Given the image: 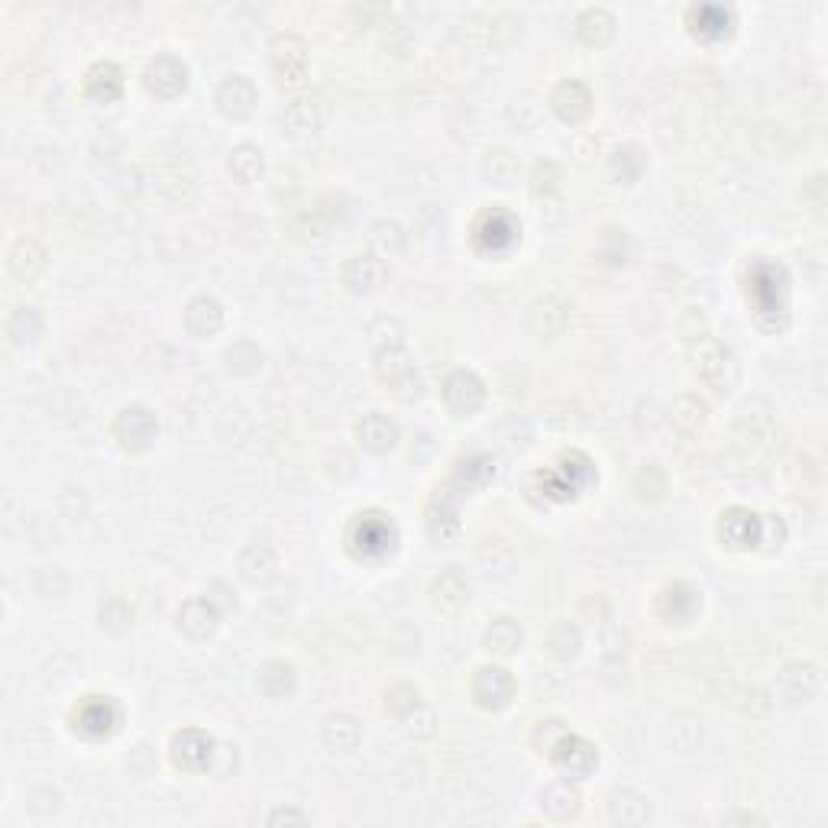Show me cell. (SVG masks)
<instances>
[{
	"label": "cell",
	"instance_id": "cell-1",
	"mask_svg": "<svg viewBox=\"0 0 828 828\" xmlns=\"http://www.w3.org/2000/svg\"><path fill=\"white\" fill-rule=\"evenodd\" d=\"M693 366L699 372V379L709 385L715 392H731L738 382V363L731 350L725 347L722 340L715 337H699V343H693Z\"/></svg>",
	"mask_w": 828,
	"mask_h": 828
},
{
	"label": "cell",
	"instance_id": "cell-2",
	"mask_svg": "<svg viewBox=\"0 0 828 828\" xmlns=\"http://www.w3.org/2000/svg\"><path fill=\"white\" fill-rule=\"evenodd\" d=\"M376 376H379L382 385H389L392 395L405 398V402L421 395L418 366H414V360L402 347H382L376 353Z\"/></svg>",
	"mask_w": 828,
	"mask_h": 828
},
{
	"label": "cell",
	"instance_id": "cell-3",
	"mask_svg": "<svg viewBox=\"0 0 828 828\" xmlns=\"http://www.w3.org/2000/svg\"><path fill=\"white\" fill-rule=\"evenodd\" d=\"M395 541H398V531L385 515H360L350 531L353 554L366 560H379L385 554H392Z\"/></svg>",
	"mask_w": 828,
	"mask_h": 828
},
{
	"label": "cell",
	"instance_id": "cell-4",
	"mask_svg": "<svg viewBox=\"0 0 828 828\" xmlns=\"http://www.w3.org/2000/svg\"><path fill=\"white\" fill-rule=\"evenodd\" d=\"M269 62H272L275 78H279L282 85H288V88L301 85V81L308 78V46H305V39L295 36V33L275 36L272 46H269Z\"/></svg>",
	"mask_w": 828,
	"mask_h": 828
},
{
	"label": "cell",
	"instance_id": "cell-5",
	"mask_svg": "<svg viewBox=\"0 0 828 828\" xmlns=\"http://www.w3.org/2000/svg\"><path fill=\"white\" fill-rule=\"evenodd\" d=\"M550 757H554L557 770L567 780H586L592 770L599 767L596 744H589L586 738H579V735H563L557 741V748L550 751Z\"/></svg>",
	"mask_w": 828,
	"mask_h": 828
},
{
	"label": "cell",
	"instance_id": "cell-6",
	"mask_svg": "<svg viewBox=\"0 0 828 828\" xmlns=\"http://www.w3.org/2000/svg\"><path fill=\"white\" fill-rule=\"evenodd\" d=\"M114 434H117V440H120L123 450L140 453V450H146V447L156 440L159 424H156V418H153V414H149L146 408H136V405H133V408H123V411L117 414Z\"/></svg>",
	"mask_w": 828,
	"mask_h": 828
},
{
	"label": "cell",
	"instance_id": "cell-7",
	"mask_svg": "<svg viewBox=\"0 0 828 828\" xmlns=\"http://www.w3.org/2000/svg\"><path fill=\"white\" fill-rule=\"evenodd\" d=\"M473 699L482 709L499 712L515 699V680L505 667H482L473 676Z\"/></svg>",
	"mask_w": 828,
	"mask_h": 828
},
{
	"label": "cell",
	"instance_id": "cell-8",
	"mask_svg": "<svg viewBox=\"0 0 828 828\" xmlns=\"http://www.w3.org/2000/svg\"><path fill=\"white\" fill-rule=\"evenodd\" d=\"M444 398L453 414H460V418H469V414H476L486 402V385L476 376V372L469 369H457L453 376L444 382Z\"/></svg>",
	"mask_w": 828,
	"mask_h": 828
},
{
	"label": "cell",
	"instance_id": "cell-9",
	"mask_svg": "<svg viewBox=\"0 0 828 828\" xmlns=\"http://www.w3.org/2000/svg\"><path fill=\"white\" fill-rule=\"evenodd\" d=\"M146 88L156 94V98L162 101H172L178 98V94L185 91L188 85V68L172 59V55H159V59H153L146 65Z\"/></svg>",
	"mask_w": 828,
	"mask_h": 828
},
{
	"label": "cell",
	"instance_id": "cell-10",
	"mask_svg": "<svg viewBox=\"0 0 828 828\" xmlns=\"http://www.w3.org/2000/svg\"><path fill=\"white\" fill-rule=\"evenodd\" d=\"M172 761L175 767H182V770H204V767H211L214 761V741L204 735V731L198 728H185V731H178V735L172 738Z\"/></svg>",
	"mask_w": 828,
	"mask_h": 828
},
{
	"label": "cell",
	"instance_id": "cell-11",
	"mask_svg": "<svg viewBox=\"0 0 828 828\" xmlns=\"http://www.w3.org/2000/svg\"><path fill=\"white\" fill-rule=\"evenodd\" d=\"M259 104V91L256 85L246 75H230L224 85L217 88V107L220 114H227L233 120H243L250 117Z\"/></svg>",
	"mask_w": 828,
	"mask_h": 828
},
{
	"label": "cell",
	"instance_id": "cell-12",
	"mask_svg": "<svg viewBox=\"0 0 828 828\" xmlns=\"http://www.w3.org/2000/svg\"><path fill=\"white\" fill-rule=\"evenodd\" d=\"M340 275L350 292H376V288L389 279V266H385V259H379L376 253H360V256L347 259V266H343Z\"/></svg>",
	"mask_w": 828,
	"mask_h": 828
},
{
	"label": "cell",
	"instance_id": "cell-13",
	"mask_svg": "<svg viewBox=\"0 0 828 828\" xmlns=\"http://www.w3.org/2000/svg\"><path fill=\"white\" fill-rule=\"evenodd\" d=\"M117 722H120V712H117L114 702L104 699V696H91L85 706L75 712V728L88 738L110 735V731L117 728Z\"/></svg>",
	"mask_w": 828,
	"mask_h": 828
},
{
	"label": "cell",
	"instance_id": "cell-14",
	"mask_svg": "<svg viewBox=\"0 0 828 828\" xmlns=\"http://www.w3.org/2000/svg\"><path fill=\"white\" fill-rule=\"evenodd\" d=\"M570 324V311L560 305L557 298H537L528 311V330L537 340H554L560 337Z\"/></svg>",
	"mask_w": 828,
	"mask_h": 828
},
{
	"label": "cell",
	"instance_id": "cell-15",
	"mask_svg": "<svg viewBox=\"0 0 828 828\" xmlns=\"http://www.w3.org/2000/svg\"><path fill=\"white\" fill-rule=\"evenodd\" d=\"M722 541L735 550H744V547H754L764 541V521L744 512V508H731L728 515H722Z\"/></svg>",
	"mask_w": 828,
	"mask_h": 828
},
{
	"label": "cell",
	"instance_id": "cell-16",
	"mask_svg": "<svg viewBox=\"0 0 828 828\" xmlns=\"http://www.w3.org/2000/svg\"><path fill=\"white\" fill-rule=\"evenodd\" d=\"M550 107L563 123H583L592 110V94L583 81H563L557 91L550 94Z\"/></svg>",
	"mask_w": 828,
	"mask_h": 828
},
{
	"label": "cell",
	"instance_id": "cell-17",
	"mask_svg": "<svg viewBox=\"0 0 828 828\" xmlns=\"http://www.w3.org/2000/svg\"><path fill=\"white\" fill-rule=\"evenodd\" d=\"M237 567H240V576L253 586H269L279 579V557H275V550L266 544L246 547L237 560Z\"/></svg>",
	"mask_w": 828,
	"mask_h": 828
},
{
	"label": "cell",
	"instance_id": "cell-18",
	"mask_svg": "<svg viewBox=\"0 0 828 828\" xmlns=\"http://www.w3.org/2000/svg\"><path fill=\"white\" fill-rule=\"evenodd\" d=\"M479 246L482 250H492V253H505L508 246H512L518 240V220L512 214H505V211H492L482 217V224H479Z\"/></svg>",
	"mask_w": 828,
	"mask_h": 828
},
{
	"label": "cell",
	"instance_id": "cell-19",
	"mask_svg": "<svg viewBox=\"0 0 828 828\" xmlns=\"http://www.w3.org/2000/svg\"><path fill=\"white\" fill-rule=\"evenodd\" d=\"M217 618H220V612H217L214 599H188L182 605V612H178V628H182L188 638L204 641L214 634Z\"/></svg>",
	"mask_w": 828,
	"mask_h": 828
},
{
	"label": "cell",
	"instance_id": "cell-20",
	"mask_svg": "<svg viewBox=\"0 0 828 828\" xmlns=\"http://www.w3.org/2000/svg\"><path fill=\"white\" fill-rule=\"evenodd\" d=\"M185 327L191 337H214L220 327H224V308H220V301L214 298H195L188 301L185 308Z\"/></svg>",
	"mask_w": 828,
	"mask_h": 828
},
{
	"label": "cell",
	"instance_id": "cell-21",
	"mask_svg": "<svg viewBox=\"0 0 828 828\" xmlns=\"http://www.w3.org/2000/svg\"><path fill=\"white\" fill-rule=\"evenodd\" d=\"M356 437L369 453H385L395 447L398 440V424L392 418H385L379 411H369L366 418L356 424Z\"/></svg>",
	"mask_w": 828,
	"mask_h": 828
},
{
	"label": "cell",
	"instance_id": "cell-22",
	"mask_svg": "<svg viewBox=\"0 0 828 828\" xmlns=\"http://www.w3.org/2000/svg\"><path fill=\"white\" fill-rule=\"evenodd\" d=\"M256 686L259 693L266 699H285L295 693L298 686V676H295V667L285 664V660H269V664H262L259 676H256Z\"/></svg>",
	"mask_w": 828,
	"mask_h": 828
},
{
	"label": "cell",
	"instance_id": "cell-23",
	"mask_svg": "<svg viewBox=\"0 0 828 828\" xmlns=\"http://www.w3.org/2000/svg\"><path fill=\"white\" fill-rule=\"evenodd\" d=\"M576 36H579V43H586L592 49H602L615 36V17L602 7H592L586 13H579Z\"/></svg>",
	"mask_w": 828,
	"mask_h": 828
},
{
	"label": "cell",
	"instance_id": "cell-24",
	"mask_svg": "<svg viewBox=\"0 0 828 828\" xmlns=\"http://www.w3.org/2000/svg\"><path fill=\"white\" fill-rule=\"evenodd\" d=\"M363 741V728L353 715H330L324 722V744L334 754H350L360 748Z\"/></svg>",
	"mask_w": 828,
	"mask_h": 828
},
{
	"label": "cell",
	"instance_id": "cell-25",
	"mask_svg": "<svg viewBox=\"0 0 828 828\" xmlns=\"http://www.w3.org/2000/svg\"><path fill=\"white\" fill-rule=\"evenodd\" d=\"M10 272L17 275L20 282H33L39 272L46 269V250L39 246L36 240L30 237H23L13 243V250H10Z\"/></svg>",
	"mask_w": 828,
	"mask_h": 828
},
{
	"label": "cell",
	"instance_id": "cell-26",
	"mask_svg": "<svg viewBox=\"0 0 828 828\" xmlns=\"http://www.w3.org/2000/svg\"><path fill=\"white\" fill-rule=\"evenodd\" d=\"M541 803H544V812L550 819L567 822L579 812V793H576V786L570 780H557L541 793Z\"/></svg>",
	"mask_w": 828,
	"mask_h": 828
},
{
	"label": "cell",
	"instance_id": "cell-27",
	"mask_svg": "<svg viewBox=\"0 0 828 828\" xmlns=\"http://www.w3.org/2000/svg\"><path fill=\"white\" fill-rule=\"evenodd\" d=\"M88 94H91L94 101H101V104L117 101L120 94H123V75H120V68L110 65V62H98V65H94L91 75H88Z\"/></svg>",
	"mask_w": 828,
	"mask_h": 828
},
{
	"label": "cell",
	"instance_id": "cell-28",
	"mask_svg": "<svg viewBox=\"0 0 828 828\" xmlns=\"http://www.w3.org/2000/svg\"><path fill=\"white\" fill-rule=\"evenodd\" d=\"M434 602L440 605V609H447V612H457L463 609V605L469 602V583L457 573V570H447V573H440L434 579Z\"/></svg>",
	"mask_w": 828,
	"mask_h": 828
},
{
	"label": "cell",
	"instance_id": "cell-29",
	"mask_svg": "<svg viewBox=\"0 0 828 828\" xmlns=\"http://www.w3.org/2000/svg\"><path fill=\"white\" fill-rule=\"evenodd\" d=\"M230 172H233V178H237V182L253 185L256 178L266 172V156H262V149L250 146V143L237 146L230 153Z\"/></svg>",
	"mask_w": 828,
	"mask_h": 828
},
{
	"label": "cell",
	"instance_id": "cell-30",
	"mask_svg": "<svg viewBox=\"0 0 828 828\" xmlns=\"http://www.w3.org/2000/svg\"><path fill=\"white\" fill-rule=\"evenodd\" d=\"M780 680L796 683V689H790V693H786V702H809L812 696L819 693V686H822L819 670L809 667V664H793V667H786Z\"/></svg>",
	"mask_w": 828,
	"mask_h": 828
},
{
	"label": "cell",
	"instance_id": "cell-31",
	"mask_svg": "<svg viewBox=\"0 0 828 828\" xmlns=\"http://www.w3.org/2000/svg\"><path fill=\"white\" fill-rule=\"evenodd\" d=\"M321 101L317 98H295L285 107V123L292 133H314L321 127Z\"/></svg>",
	"mask_w": 828,
	"mask_h": 828
},
{
	"label": "cell",
	"instance_id": "cell-32",
	"mask_svg": "<svg viewBox=\"0 0 828 828\" xmlns=\"http://www.w3.org/2000/svg\"><path fill=\"white\" fill-rule=\"evenodd\" d=\"M521 644V628L512 618H499L492 621V628L486 631V651L499 654V657H512Z\"/></svg>",
	"mask_w": 828,
	"mask_h": 828
},
{
	"label": "cell",
	"instance_id": "cell-33",
	"mask_svg": "<svg viewBox=\"0 0 828 828\" xmlns=\"http://www.w3.org/2000/svg\"><path fill=\"white\" fill-rule=\"evenodd\" d=\"M651 816V809H647V799L634 790H618L612 796V819L621 822V825H641Z\"/></svg>",
	"mask_w": 828,
	"mask_h": 828
},
{
	"label": "cell",
	"instance_id": "cell-34",
	"mask_svg": "<svg viewBox=\"0 0 828 828\" xmlns=\"http://www.w3.org/2000/svg\"><path fill=\"white\" fill-rule=\"evenodd\" d=\"M693 17H696L693 30L702 39H722L731 33V13L725 7H696Z\"/></svg>",
	"mask_w": 828,
	"mask_h": 828
},
{
	"label": "cell",
	"instance_id": "cell-35",
	"mask_svg": "<svg viewBox=\"0 0 828 828\" xmlns=\"http://www.w3.org/2000/svg\"><path fill=\"white\" fill-rule=\"evenodd\" d=\"M644 165H647V159L641 153V146H621V149H615V156H612V175L621 178L625 185H634L641 178Z\"/></svg>",
	"mask_w": 828,
	"mask_h": 828
},
{
	"label": "cell",
	"instance_id": "cell-36",
	"mask_svg": "<svg viewBox=\"0 0 828 828\" xmlns=\"http://www.w3.org/2000/svg\"><path fill=\"white\" fill-rule=\"evenodd\" d=\"M227 366H230V372H237V376H253V372L262 369V350L250 340L233 343L227 350Z\"/></svg>",
	"mask_w": 828,
	"mask_h": 828
},
{
	"label": "cell",
	"instance_id": "cell-37",
	"mask_svg": "<svg viewBox=\"0 0 828 828\" xmlns=\"http://www.w3.org/2000/svg\"><path fill=\"white\" fill-rule=\"evenodd\" d=\"M372 246H376L379 253L385 256H395L405 250V230L395 224V220H379V224H372V233H369Z\"/></svg>",
	"mask_w": 828,
	"mask_h": 828
},
{
	"label": "cell",
	"instance_id": "cell-38",
	"mask_svg": "<svg viewBox=\"0 0 828 828\" xmlns=\"http://www.w3.org/2000/svg\"><path fill=\"white\" fill-rule=\"evenodd\" d=\"M660 602H670L673 609H667L664 615L673 618V621H686L689 615H693L699 609V596H696V589H689V586H670L664 589V596H660Z\"/></svg>",
	"mask_w": 828,
	"mask_h": 828
},
{
	"label": "cell",
	"instance_id": "cell-39",
	"mask_svg": "<svg viewBox=\"0 0 828 828\" xmlns=\"http://www.w3.org/2000/svg\"><path fill=\"white\" fill-rule=\"evenodd\" d=\"M673 421L676 427H683V431H699L702 421H706V405L699 402L696 395H683V398H676V405H673Z\"/></svg>",
	"mask_w": 828,
	"mask_h": 828
},
{
	"label": "cell",
	"instance_id": "cell-40",
	"mask_svg": "<svg viewBox=\"0 0 828 828\" xmlns=\"http://www.w3.org/2000/svg\"><path fill=\"white\" fill-rule=\"evenodd\" d=\"M547 644H550V654H554V657L570 660V657H576V651H579V631L570 625V621H560V625L550 628Z\"/></svg>",
	"mask_w": 828,
	"mask_h": 828
},
{
	"label": "cell",
	"instance_id": "cell-41",
	"mask_svg": "<svg viewBox=\"0 0 828 828\" xmlns=\"http://www.w3.org/2000/svg\"><path fill=\"white\" fill-rule=\"evenodd\" d=\"M418 706H421L418 689L408 686V683H398V686L389 689V693H385V709L402 715V719H408L411 712H418Z\"/></svg>",
	"mask_w": 828,
	"mask_h": 828
},
{
	"label": "cell",
	"instance_id": "cell-42",
	"mask_svg": "<svg viewBox=\"0 0 828 828\" xmlns=\"http://www.w3.org/2000/svg\"><path fill=\"white\" fill-rule=\"evenodd\" d=\"M101 625L110 628V631H127L133 625V605H127L120 596H114L101 609Z\"/></svg>",
	"mask_w": 828,
	"mask_h": 828
},
{
	"label": "cell",
	"instance_id": "cell-43",
	"mask_svg": "<svg viewBox=\"0 0 828 828\" xmlns=\"http://www.w3.org/2000/svg\"><path fill=\"white\" fill-rule=\"evenodd\" d=\"M567 735V728H563V722H557V719H547V722H541L534 728V735H531V744L541 754H550L557 748V741Z\"/></svg>",
	"mask_w": 828,
	"mask_h": 828
},
{
	"label": "cell",
	"instance_id": "cell-44",
	"mask_svg": "<svg viewBox=\"0 0 828 828\" xmlns=\"http://www.w3.org/2000/svg\"><path fill=\"white\" fill-rule=\"evenodd\" d=\"M486 175H492V182L499 185H512V178L518 175V162L508 153H492V159H486Z\"/></svg>",
	"mask_w": 828,
	"mask_h": 828
},
{
	"label": "cell",
	"instance_id": "cell-45",
	"mask_svg": "<svg viewBox=\"0 0 828 828\" xmlns=\"http://www.w3.org/2000/svg\"><path fill=\"white\" fill-rule=\"evenodd\" d=\"M279 822H305V816H301V812L279 809V812H272V816H269V825H279Z\"/></svg>",
	"mask_w": 828,
	"mask_h": 828
}]
</instances>
